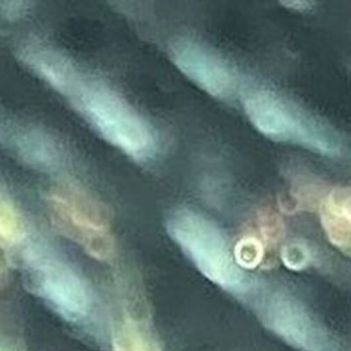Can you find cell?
<instances>
[{
	"label": "cell",
	"instance_id": "cell-1",
	"mask_svg": "<svg viewBox=\"0 0 351 351\" xmlns=\"http://www.w3.org/2000/svg\"><path fill=\"white\" fill-rule=\"evenodd\" d=\"M53 87L69 98L84 119L115 148L139 162L154 156L157 139L152 126L102 79L71 61L58 75Z\"/></svg>",
	"mask_w": 351,
	"mask_h": 351
},
{
	"label": "cell",
	"instance_id": "cell-2",
	"mask_svg": "<svg viewBox=\"0 0 351 351\" xmlns=\"http://www.w3.org/2000/svg\"><path fill=\"white\" fill-rule=\"evenodd\" d=\"M16 252L28 289L53 312L75 324L90 317L92 289L71 262L34 235Z\"/></svg>",
	"mask_w": 351,
	"mask_h": 351
},
{
	"label": "cell",
	"instance_id": "cell-3",
	"mask_svg": "<svg viewBox=\"0 0 351 351\" xmlns=\"http://www.w3.org/2000/svg\"><path fill=\"white\" fill-rule=\"evenodd\" d=\"M171 240L204 277L232 294L250 291L254 282L241 268L221 229L191 208L173 212L167 221Z\"/></svg>",
	"mask_w": 351,
	"mask_h": 351
},
{
	"label": "cell",
	"instance_id": "cell-4",
	"mask_svg": "<svg viewBox=\"0 0 351 351\" xmlns=\"http://www.w3.org/2000/svg\"><path fill=\"white\" fill-rule=\"evenodd\" d=\"M244 108L253 126L274 141L298 145L330 158L342 156L341 141L335 132L271 91L250 94L244 100Z\"/></svg>",
	"mask_w": 351,
	"mask_h": 351
},
{
	"label": "cell",
	"instance_id": "cell-5",
	"mask_svg": "<svg viewBox=\"0 0 351 351\" xmlns=\"http://www.w3.org/2000/svg\"><path fill=\"white\" fill-rule=\"evenodd\" d=\"M261 318L265 326L300 351H337L326 328L297 298L276 291L263 301Z\"/></svg>",
	"mask_w": 351,
	"mask_h": 351
},
{
	"label": "cell",
	"instance_id": "cell-6",
	"mask_svg": "<svg viewBox=\"0 0 351 351\" xmlns=\"http://www.w3.org/2000/svg\"><path fill=\"white\" fill-rule=\"evenodd\" d=\"M73 194L53 195L49 198L56 223L93 256L108 258L114 245L104 214L93 201L79 193Z\"/></svg>",
	"mask_w": 351,
	"mask_h": 351
},
{
	"label": "cell",
	"instance_id": "cell-7",
	"mask_svg": "<svg viewBox=\"0 0 351 351\" xmlns=\"http://www.w3.org/2000/svg\"><path fill=\"white\" fill-rule=\"evenodd\" d=\"M176 66L204 92L224 99L235 93V72L219 54L198 42L190 40L175 44L171 51Z\"/></svg>",
	"mask_w": 351,
	"mask_h": 351
},
{
	"label": "cell",
	"instance_id": "cell-8",
	"mask_svg": "<svg viewBox=\"0 0 351 351\" xmlns=\"http://www.w3.org/2000/svg\"><path fill=\"white\" fill-rule=\"evenodd\" d=\"M4 144L25 164L45 173H56L64 163L60 144L37 128L13 130L6 133Z\"/></svg>",
	"mask_w": 351,
	"mask_h": 351
},
{
	"label": "cell",
	"instance_id": "cell-9",
	"mask_svg": "<svg viewBox=\"0 0 351 351\" xmlns=\"http://www.w3.org/2000/svg\"><path fill=\"white\" fill-rule=\"evenodd\" d=\"M322 225L330 243L346 254L350 250V193L337 188L326 197L320 208Z\"/></svg>",
	"mask_w": 351,
	"mask_h": 351
},
{
	"label": "cell",
	"instance_id": "cell-10",
	"mask_svg": "<svg viewBox=\"0 0 351 351\" xmlns=\"http://www.w3.org/2000/svg\"><path fill=\"white\" fill-rule=\"evenodd\" d=\"M113 351H162L147 323L128 314L115 326L112 335Z\"/></svg>",
	"mask_w": 351,
	"mask_h": 351
},
{
	"label": "cell",
	"instance_id": "cell-11",
	"mask_svg": "<svg viewBox=\"0 0 351 351\" xmlns=\"http://www.w3.org/2000/svg\"><path fill=\"white\" fill-rule=\"evenodd\" d=\"M281 259L287 269L300 271L310 265L312 261L311 250L304 242H291L282 248Z\"/></svg>",
	"mask_w": 351,
	"mask_h": 351
},
{
	"label": "cell",
	"instance_id": "cell-12",
	"mask_svg": "<svg viewBox=\"0 0 351 351\" xmlns=\"http://www.w3.org/2000/svg\"><path fill=\"white\" fill-rule=\"evenodd\" d=\"M233 254L241 268L252 269L260 265L263 257V249L258 240L247 238L239 242Z\"/></svg>",
	"mask_w": 351,
	"mask_h": 351
},
{
	"label": "cell",
	"instance_id": "cell-13",
	"mask_svg": "<svg viewBox=\"0 0 351 351\" xmlns=\"http://www.w3.org/2000/svg\"><path fill=\"white\" fill-rule=\"evenodd\" d=\"M27 4L24 2H5L0 3V9H1L3 14L8 17H18L21 15L27 9Z\"/></svg>",
	"mask_w": 351,
	"mask_h": 351
},
{
	"label": "cell",
	"instance_id": "cell-14",
	"mask_svg": "<svg viewBox=\"0 0 351 351\" xmlns=\"http://www.w3.org/2000/svg\"><path fill=\"white\" fill-rule=\"evenodd\" d=\"M281 5L289 10L300 12H306L313 9L314 2L312 1H280Z\"/></svg>",
	"mask_w": 351,
	"mask_h": 351
},
{
	"label": "cell",
	"instance_id": "cell-15",
	"mask_svg": "<svg viewBox=\"0 0 351 351\" xmlns=\"http://www.w3.org/2000/svg\"><path fill=\"white\" fill-rule=\"evenodd\" d=\"M0 351H19L14 346L5 342L3 341L0 340Z\"/></svg>",
	"mask_w": 351,
	"mask_h": 351
},
{
	"label": "cell",
	"instance_id": "cell-16",
	"mask_svg": "<svg viewBox=\"0 0 351 351\" xmlns=\"http://www.w3.org/2000/svg\"><path fill=\"white\" fill-rule=\"evenodd\" d=\"M8 193H9L8 190L5 189L2 182H0V197H2Z\"/></svg>",
	"mask_w": 351,
	"mask_h": 351
}]
</instances>
